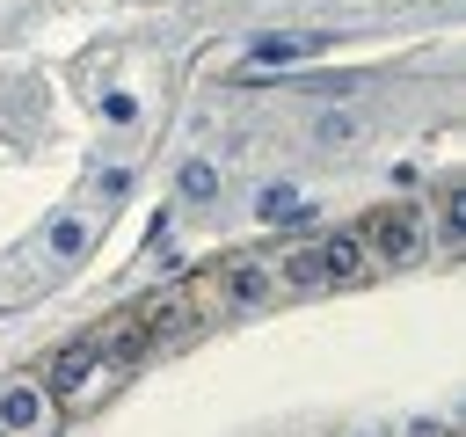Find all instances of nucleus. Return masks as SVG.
I'll return each instance as SVG.
<instances>
[{
    "label": "nucleus",
    "instance_id": "nucleus-1",
    "mask_svg": "<svg viewBox=\"0 0 466 437\" xmlns=\"http://www.w3.org/2000/svg\"><path fill=\"white\" fill-rule=\"evenodd\" d=\"M364 248H371V262H415V255H422V211H415V204H386V211L371 218Z\"/></svg>",
    "mask_w": 466,
    "mask_h": 437
},
{
    "label": "nucleus",
    "instance_id": "nucleus-2",
    "mask_svg": "<svg viewBox=\"0 0 466 437\" xmlns=\"http://www.w3.org/2000/svg\"><path fill=\"white\" fill-rule=\"evenodd\" d=\"M87 379H109V371H102L95 342L80 335V342H58V350L44 357V379H36V386H44V393H80Z\"/></svg>",
    "mask_w": 466,
    "mask_h": 437
},
{
    "label": "nucleus",
    "instance_id": "nucleus-3",
    "mask_svg": "<svg viewBox=\"0 0 466 437\" xmlns=\"http://www.w3.org/2000/svg\"><path fill=\"white\" fill-rule=\"evenodd\" d=\"M87 342H95L102 371H116V364H138V357L153 350V335H146V320H138V313H124V320H109V328H95Z\"/></svg>",
    "mask_w": 466,
    "mask_h": 437
},
{
    "label": "nucleus",
    "instance_id": "nucleus-4",
    "mask_svg": "<svg viewBox=\"0 0 466 437\" xmlns=\"http://www.w3.org/2000/svg\"><path fill=\"white\" fill-rule=\"evenodd\" d=\"M269 291H277V269H269V262H248V255H233V262L218 269V299H226V306H262Z\"/></svg>",
    "mask_w": 466,
    "mask_h": 437
},
{
    "label": "nucleus",
    "instance_id": "nucleus-5",
    "mask_svg": "<svg viewBox=\"0 0 466 437\" xmlns=\"http://www.w3.org/2000/svg\"><path fill=\"white\" fill-rule=\"evenodd\" d=\"M29 430H44V386L15 379V386H0V437H29Z\"/></svg>",
    "mask_w": 466,
    "mask_h": 437
},
{
    "label": "nucleus",
    "instance_id": "nucleus-6",
    "mask_svg": "<svg viewBox=\"0 0 466 437\" xmlns=\"http://www.w3.org/2000/svg\"><path fill=\"white\" fill-rule=\"evenodd\" d=\"M313 255H320L328 284H357V277L371 269V248H364V233H328V248H313Z\"/></svg>",
    "mask_w": 466,
    "mask_h": 437
},
{
    "label": "nucleus",
    "instance_id": "nucleus-7",
    "mask_svg": "<svg viewBox=\"0 0 466 437\" xmlns=\"http://www.w3.org/2000/svg\"><path fill=\"white\" fill-rule=\"evenodd\" d=\"M313 51H328V36L313 29V36H255V66H291V58H313Z\"/></svg>",
    "mask_w": 466,
    "mask_h": 437
},
{
    "label": "nucleus",
    "instance_id": "nucleus-8",
    "mask_svg": "<svg viewBox=\"0 0 466 437\" xmlns=\"http://www.w3.org/2000/svg\"><path fill=\"white\" fill-rule=\"evenodd\" d=\"M255 218H262V226H313V204H299L284 182H269V189L255 197Z\"/></svg>",
    "mask_w": 466,
    "mask_h": 437
},
{
    "label": "nucleus",
    "instance_id": "nucleus-9",
    "mask_svg": "<svg viewBox=\"0 0 466 437\" xmlns=\"http://www.w3.org/2000/svg\"><path fill=\"white\" fill-rule=\"evenodd\" d=\"M277 284H284V291H328V269H320V255L306 248V255H284Z\"/></svg>",
    "mask_w": 466,
    "mask_h": 437
},
{
    "label": "nucleus",
    "instance_id": "nucleus-10",
    "mask_svg": "<svg viewBox=\"0 0 466 437\" xmlns=\"http://www.w3.org/2000/svg\"><path fill=\"white\" fill-rule=\"evenodd\" d=\"M138 320H146V335L160 342V335H182V328H189L197 313H189V299H160V306H146Z\"/></svg>",
    "mask_w": 466,
    "mask_h": 437
},
{
    "label": "nucleus",
    "instance_id": "nucleus-11",
    "mask_svg": "<svg viewBox=\"0 0 466 437\" xmlns=\"http://www.w3.org/2000/svg\"><path fill=\"white\" fill-rule=\"evenodd\" d=\"M182 197H189V204H211V197H218V168H211V160H189V168H182Z\"/></svg>",
    "mask_w": 466,
    "mask_h": 437
},
{
    "label": "nucleus",
    "instance_id": "nucleus-12",
    "mask_svg": "<svg viewBox=\"0 0 466 437\" xmlns=\"http://www.w3.org/2000/svg\"><path fill=\"white\" fill-rule=\"evenodd\" d=\"M80 248H87V226L80 218H58L51 226V255H80Z\"/></svg>",
    "mask_w": 466,
    "mask_h": 437
},
{
    "label": "nucleus",
    "instance_id": "nucleus-13",
    "mask_svg": "<svg viewBox=\"0 0 466 437\" xmlns=\"http://www.w3.org/2000/svg\"><path fill=\"white\" fill-rule=\"evenodd\" d=\"M102 117H109V124H131L138 102H131V95H102Z\"/></svg>",
    "mask_w": 466,
    "mask_h": 437
},
{
    "label": "nucleus",
    "instance_id": "nucleus-14",
    "mask_svg": "<svg viewBox=\"0 0 466 437\" xmlns=\"http://www.w3.org/2000/svg\"><path fill=\"white\" fill-rule=\"evenodd\" d=\"M408 437H444V422H408Z\"/></svg>",
    "mask_w": 466,
    "mask_h": 437
}]
</instances>
